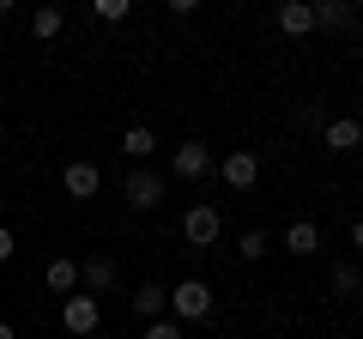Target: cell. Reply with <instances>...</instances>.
<instances>
[{
	"label": "cell",
	"instance_id": "1",
	"mask_svg": "<svg viewBox=\"0 0 363 339\" xmlns=\"http://www.w3.org/2000/svg\"><path fill=\"white\" fill-rule=\"evenodd\" d=\"M169 309H176L182 321H206V315H212L206 279H182V285H169Z\"/></svg>",
	"mask_w": 363,
	"mask_h": 339
},
{
	"label": "cell",
	"instance_id": "2",
	"mask_svg": "<svg viewBox=\"0 0 363 339\" xmlns=\"http://www.w3.org/2000/svg\"><path fill=\"white\" fill-rule=\"evenodd\" d=\"M97 297H91V291H73V297H61V327L73 339H85V333H97Z\"/></svg>",
	"mask_w": 363,
	"mask_h": 339
},
{
	"label": "cell",
	"instance_id": "3",
	"mask_svg": "<svg viewBox=\"0 0 363 339\" xmlns=\"http://www.w3.org/2000/svg\"><path fill=\"white\" fill-rule=\"evenodd\" d=\"M97 188H104V170L91 164V157H73V164L61 170V194L67 200H91Z\"/></svg>",
	"mask_w": 363,
	"mask_h": 339
},
{
	"label": "cell",
	"instance_id": "4",
	"mask_svg": "<svg viewBox=\"0 0 363 339\" xmlns=\"http://www.w3.org/2000/svg\"><path fill=\"white\" fill-rule=\"evenodd\" d=\"M182 236L194 248H212L224 236V218H218V206H188V218H182Z\"/></svg>",
	"mask_w": 363,
	"mask_h": 339
},
{
	"label": "cell",
	"instance_id": "5",
	"mask_svg": "<svg viewBox=\"0 0 363 339\" xmlns=\"http://www.w3.org/2000/svg\"><path fill=\"white\" fill-rule=\"evenodd\" d=\"M169 170H176L182 182H200V176H206V170H212V152H206V145H200V140H182L176 152H169Z\"/></svg>",
	"mask_w": 363,
	"mask_h": 339
},
{
	"label": "cell",
	"instance_id": "6",
	"mask_svg": "<svg viewBox=\"0 0 363 339\" xmlns=\"http://www.w3.org/2000/svg\"><path fill=\"white\" fill-rule=\"evenodd\" d=\"M121 194H128V206H133V212H152V206H164V182H157L152 170H133L128 182H121Z\"/></svg>",
	"mask_w": 363,
	"mask_h": 339
},
{
	"label": "cell",
	"instance_id": "7",
	"mask_svg": "<svg viewBox=\"0 0 363 339\" xmlns=\"http://www.w3.org/2000/svg\"><path fill=\"white\" fill-rule=\"evenodd\" d=\"M321 145H327V152H357V145H363V121H357V116L327 121V128H321Z\"/></svg>",
	"mask_w": 363,
	"mask_h": 339
},
{
	"label": "cell",
	"instance_id": "8",
	"mask_svg": "<svg viewBox=\"0 0 363 339\" xmlns=\"http://www.w3.org/2000/svg\"><path fill=\"white\" fill-rule=\"evenodd\" d=\"M279 30L285 37H309L315 30V0H285L279 6Z\"/></svg>",
	"mask_w": 363,
	"mask_h": 339
},
{
	"label": "cell",
	"instance_id": "9",
	"mask_svg": "<svg viewBox=\"0 0 363 339\" xmlns=\"http://www.w3.org/2000/svg\"><path fill=\"white\" fill-rule=\"evenodd\" d=\"M279 243H285L291 255H297V261H303V255H321V230H315L309 218H297V224H285V236H279Z\"/></svg>",
	"mask_w": 363,
	"mask_h": 339
},
{
	"label": "cell",
	"instance_id": "10",
	"mask_svg": "<svg viewBox=\"0 0 363 339\" xmlns=\"http://www.w3.org/2000/svg\"><path fill=\"white\" fill-rule=\"evenodd\" d=\"M218 170H224V182H230V188H255V176H260V157H255V152H230Z\"/></svg>",
	"mask_w": 363,
	"mask_h": 339
},
{
	"label": "cell",
	"instance_id": "11",
	"mask_svg": "<svg viewBox=\"0 0 363 339\" xmlns=\"http://www.w3.org/2000/svg\"><path fill=\"white\" fill-rule=\"evenodd\" d=\"M164 309H169V291L164 285H140V291H133V315H140V321H164Z\"/></svg>",
	"mask_w": 363,
	"mask_h": 339
},
{
	"label": "cell",
	"instance_id": "12",
	"mask_svg": "<svg viewBox=\"0 0 363 339\" xmlns=\"http://www.w3.org/2000/svg\"><path fill=\"white\" fill-rule=\"evenodd\" d=\"M315 25L351 30V25H357V6H345V0H315Z\"/></svg>",
	"mask_w": 363,
	"mask_h": 339
},
{
	"label": "cell",
	"instance_id": "13",
	"mask_svg": "<svg viewBox=\"0 0 363 339\" xmlns=\"http://www.w3.org/2000/svg\"><path fill=\"white\" fill-rule=\"evenodd\" d=\"M79 285H85L91 297H97V291H109V285H116V261H109V255L85 261V267H79Z\"/></svg>",
	"mask_w": 363,
	"mask_h": 339
},
{
	"label": "cell",
	"instance_id": "14",
	"mask_svg": "<svg viewBox=\"0 0 363 339\" xmlns=\"http://www.w3.org/2000/svg\"><path fill=\"white\" fill-rule=\"evenodd\" d=\"M43 279H49V291L73 297V291H79V261H67V255H61V261H49V273H43Z\"/></svg>",
	"mask_w": 363,
	"mask_h": 339
},
{
	"label": "cell",
	"instance_id": "15",
	"mask_svg": "<svg viewBox=\"0 0 363 339\" xmlns=\"http://www.w3.org/2000/svg\"><path fill=\"white\" fill-rule=\"evenodd\" d=\"M121 152H128V157H140V164H145V157L157 152V133H152V128H140V121H133V128L121 133Z\"/></svg>",
	"mask_w": 363,
	"mask_h": 339
},
{
	"label": "cell",
	"instance_id": "16",
	"mask_svg": "<svg viewBox=\"0 0 363 339\" xmlns=\"http://www.w3.org/2000/svg\"><path fill=\"white\" fill-rule=\"evenodd\" d=\"M61 25H67V18H61V6H37V13H30V30H37L43 43H49V37H61Z\"/></svg>",
	"mask_w": 363,
	"mask_h": 339
},
{
	"label": "cell",
	"instance_id": "17",
	"mask_svg": "<svg viewBox=\"0 0 363 339\" xmlns=\"http://www.w3.org/2000/svg\"><path fill=\"white\" fill-rule=\"evenodd\" d=\"M333 291H339V297H357V291H363V273H357L351 261H339V267H333Z\"/></svg>",
	"mask_w": 363,
	"mask_h": 339
},
{
	"label": "cell",
	"instance_id": "18",
	"mask_svg": "<svg viewBox=\"0 0 363 339\" xmlns=\"http://www.w3.org/2000/svg\"><path fill=\"white\" fill-rule=\"evenodd\" d=\"M267 248H272V236H267V230H242V243H236V255H242V261H260Z\"/></svg>",
	"mask_w": 363,
	"mask_h": 339
},
{
	"label": "cell",
	"instance_id": "19",
	"mask_svg": "<svg viewBox=\"0 0 363 339\" xmlns=\"http://www.w3.org/2000/svg\"><path fill=\"white\" fill-rule=\"evenodd\" d=\"M128 13H133L128 0H91V18H104V25H121Z\"/></svg>",
	"mask_w": 363,
	"mask_h": 339
},
{
	"label": "cell",
	"instance_id": "20",
	"mask_svg": "<svg viewBox=\"0 0 363 339\" xmlns=\"http://www.w3.org/2000/svg\"><path fill=\"white\" fill-rule=\"evenodd\" d=\"M145 339H182V327L176 321H152V327H145Z\"/></svg>",
	"mask_w": 363,
	"mask_h": 339
},
{
	"label": "cell",
	"instance_id": "21",
	"mask_svg": "<svg viewBox=\"0 0 363 339\" xmlns=\"http://www.w3.org/2000/svg\"><path fill=\"white\" fill-rule=\"evenodd\" d=\"M13 248H18V243H13V230L0 224V261H13Z\"/></svg>",
	"mask_w": 363,
	"mask_h": 339
},
{
	"label": "cell",
	"instance_id": "22",
	"mask_svg": "<svg viewBox=\"0 0 363 339\" xmlns=\"http://www.w3.org/2000/svg\"><path fill=\"white\" fill-rule=\"evenodd\" d=\"M351 243H357V255H363V218H357V224H351Z\"/></svg>",
	"mask_w": 363,
	"mask_h": 339
},
{
	"label": "cell",
	"instance_id": "23",
	"mask_svg": "<svg viewBox=\"0 0 363 339\" xmlns=\"http://www.w3.org/2000/svg\"><path fill=\"white\" fill-rule=\"evenodd\" d=\"M0 339H13V321H0Z\"/></svg>",
	"mask_w": 363,
	"mask_h": 339
}]
</instances>
